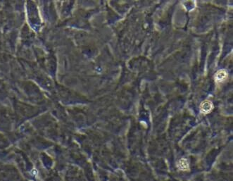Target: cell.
<instances>
[{
	"mask_svg": "<svg viewBox=\"0 0 233 181\" xmlns=\"http://www.w3.org/2000/svg\"><path fill=\"white\" fill-rule=\"evenodd\" d=\"M213 104L209 101H204V102L201 104L200 110L201 112L203 114H208L213 109Z\"/></svg>",
	"mask_w": 233,
	"mask_h": 181,
	"instance_id": "cell-1",
	"label": "cell"
},
{
	"mask_svg": "<svg viewBox=\"0 0 233 181\" xmlns=\"http://www.w3.org/2000/svg\"><path fill=\"white\" fill-rule=\"evenodd\" d=\"M227 78V73L225 70L218 71L215 76V81L218 83H221L226 81Z\"/></svg>",
	"mask_w": 233,
	"mask_h": 181,
	"instance_id": "cell-2",
	"label": "cell"
},
{
	"mask_svg": "<svg viewBox=\"0 0 233 181\" xmlns=\"http://www.w3.org/2000/svg\"><path fill=\"white\" fill-rule=\"evenodd\" d=\"M177 167L179 168V169L182 170V171H186V170L189 169V164H188L187 159H180V160L179 161L178 164H177Z\"/></svg>",
	"mask_w": 233,
	"mask_h": 181,
	"instance_id": "cell-3",
	"label": "cell"
}]
</instances>
